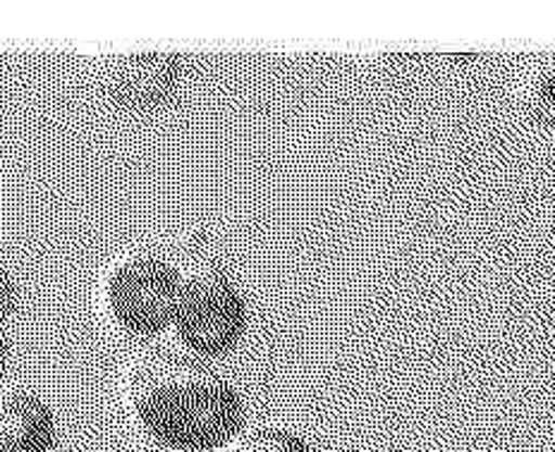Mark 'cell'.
I'll list each match as a JSON object with an SVG mask.
<instances>
[{
  "label": "cell",
  "mask_w": 555,
  "mask_h": 452,
  "mask_svg": "<svg viewBox=\"0 0 555 452\" xmlns=\"http://www.w3.org/2000/svg\"><path fill=\"white\" fill-rule=\"evenodd\" d=\"M211 452H247V450L242 448L240 438H233V440H230V443H225V445H221V448H216V450H211Z\"/></svg>",
  "instance_id": "8"
},
{
  "label": "cell",
  "mask_w": 555,
  "mask_h": 452,
  "mask_svg": "<svg viewBox=\"0 0 555 452\" xmlns=\"http://www.w3.org/2000/svg\"><path fill=\"white\" fill-rule=\"evenodd\" d=\"M182 263L154 247H127L103 263L96 309L106 326L127 340L154 345L170 333Z\"/></svg>",
  "instance_id": "2"
},
{
  "label": "cell",
  "mask_w": 555,
  "mask_h": 452,
  "mask_svg": "<svg viewBox=\"0 0 555 452\" xmlns=\"http://www.w3.org/2000/svg\"><path fill=\"white\" fill-rule=\"evenodd\" d=\"M118 398L134 431L164 452H211L247 428L235 380L176 345H144L127 359Z\"/></svg>",
  "instance_id": "1"
},
{
  "label": "cell",
  "mask_w": 555,
  "mask_h": 452,
  "mask_svg": "<svg viewBox=\"0 0 555 452\" xmlns=\"http://www.w3.org/2000/svg\"><path fill=\"white\" fill-rule=\"evenodd\" d=\"M0 452H3V450H0Z\"/></svg>",
  "instance_id": "9"
},
{
  "label": "cell",
  "mask_w": 555,
  "mask_h": 452,
  "mask_svg": "<svg viewBox=\"0 0 555 452\" xmlns=\"http://www.w3.org/2000/svg\"><path fill=\"white\" fill-rule=\"evenodd\" d=\"M57 416L39 390L10 384L0 386V450L55 452Z\"/></svg>",
  "instance_id": "4"
},
{
  "label": "cell",
  "mask_w": 555,
  "mask_h": 452,
  "mask_svg": "<svg viewBox=\"0 0 555 452\" xmlns=\"http://www.w3.org/2000/svg\"><path fill=\"white\" fill-rule=\"evenodd\" d=\"M15 299H17V293H15L13 275H10V271L5 269L3 261H0V331L5 328L8 319L13 317Z\"/></svg>",
  "instance_id": "7"
},
{
  "label": "cell",
  "mask_w": 555,
  "mask_h": 452,
  "mask_svg": "<svg viewBox=\"0 0 555 452\" xmlns=\"http://www.w3.org/2000/svg\"><path fill=\"white\" fill-rule=\"evenodd\" d=\"M517 99L531 118L555 125V55H541L522 69Z\"/></svg>",
  "instance_id": "5"
},
{
  "label": "cell",
  "mask_w": 555,
  "mask_h": 452,
  "mask_svg": "<svg viewBox=\"0 0 555 452\" xmlns=\"http://www.w3.org/2000/svg\"><path fill=\"white\" fill-rule=\"evenodd\" d=\"M237 438L247 452H319L307 436L285 426H247Z\"/></svg>",
  "instance_id": "6"
},
{
  "label": "cell",
  "mask_w": 555,
  "mask_h": 452,
  "mask_svg": "<svg viewBox=\"0 0 555 452\" xmlns=\"http://www.w3.org/2000/svg\"><path fill=\"white\" fill-rule=\"evenodd\" d=\"M247 328L249 305L235 277L208 261L182 263L170 345L216 364L237 350Z\"/></svg>",
  "instance_id": "3"
}]
</instances>
